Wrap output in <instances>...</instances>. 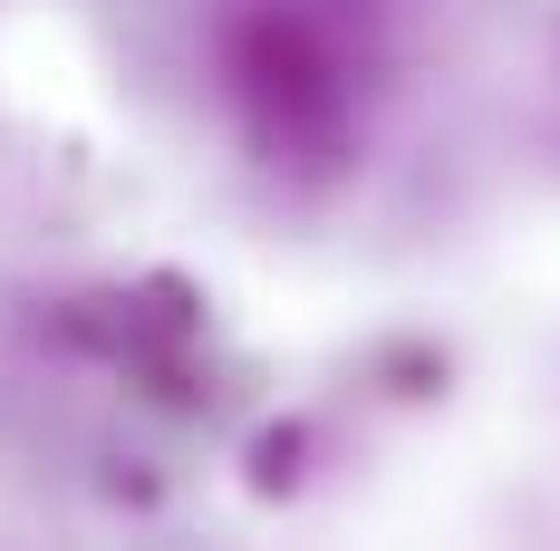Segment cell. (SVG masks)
<instances>
[{
    "mask_svg": "<svg viewBox=\"0 0 560 551\" xmlns=\"http://www.w3.org/2000/svg\"><path fill=\"white\" fill-rule=\"evenodd\" d=\"M300 455H310V426H271L252 445V494H290L300 484Z\"/></svg>",
    "mask_w": 560,
    "mask_h": 551,
    "instance_id": "6da1fadb",
    "label": "cell"
}]
</instances>
